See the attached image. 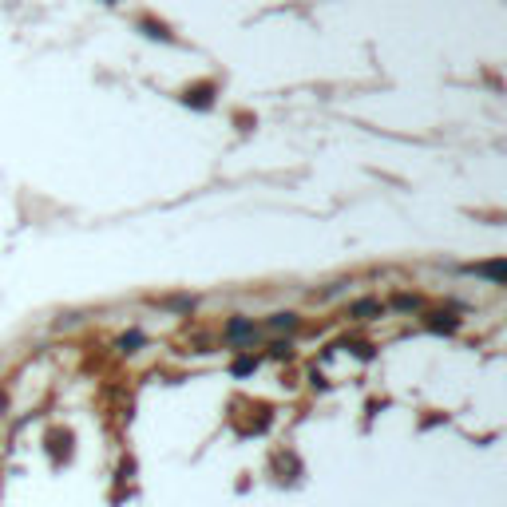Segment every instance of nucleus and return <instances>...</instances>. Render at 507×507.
Here are the masks:
<instances>
[{"instance_id":"7","label":"nucleus","mask_w":507,"mask_h":507,"mask_svg":"<svg viewBox=\"0 0 507 507\" xmlns=\"http://www.w3.org/2000/svg\"><path fill=\"white\" fill-rule=\"evenodd\" d=\"M107 4H115V0H107Z\"/></svg>"},{"instance_id":"4","label":"nucleus","mask_w":507,"mask_h":507,"mask_svg":"<svg viewBox=\"0 0 507 507\" xmlns=\"http://www.w3.org/2000/svg\"><path fill=\"white\" fill-rule=\"evenodd\" d=\"M269 329H286V333H293V329H298V313H289V309L269 313Z\"/></svg>"},{"instance_id":"1","label":"nucleus","mask_w":507,"mask_h":507,"mask_svg":"<svg viewBox=\"0 0 507 507\" xmlns=\"http://www.w3.org/2000/svg\"><path fill=\"white\" fill-rule=\"evenodd\" d=\"M254 337H258V325H254L250 317H230L226 325H222V341H226V345H234V349L254 345Z\"/></svg>"},{"instance_id":"5","label":"nucleus","mask_w":507,"mask_h":507,"mask_svg":"<svg viewBox=\"0 0 507 507\" xmlns=\"http://www.w3.org/2000/svg\"><path fill=\"white\" fill-rule=\"evenodd\" d=\"M139 28H147V36H151V40H175V36H170V28H167V24H155V21H139Z\"/></svg>"},{"instance_id":"2","label":"nucleus","mask_w":507,"mask_h":507,"mask_svg":"<svg viewBox=\"0 0 507 507\" xmlns=\"http://www.w3.org/2000/svg\"><path fill=\"white\" fill-rule=\"evenodd\" d=\"M214 91H218V88H214L210 80L206 83H194V88H182V103L206 111V107H214Z\"/></svg>"},{"instance_id":"3","label":"nucleus","mask_w":507,"mask_h":507,"mask_svg":"<svg viewBox=\"0 0 507 507\" xmlns=\"http://www.w3.org/2000/svg\"><path fill=\"white\" fill-rule=\"evenodd\" d=\"M380 313H385V305H380L377 298H361L349 305V317H357V321H373V317H380Z\"/></svg>"},{"instance_id":"6","label":"nucleus","mask_w":507,"mask_h":507,"mask_svg":"<svg viewBox=\"0 0 507 507\" xmlns=\"http://www.w3.org/2000/svg\"><path fill=\"white\" fill-rule=\"evenodd\" d=\"M254 368H258V357H254V353H242V357L234 361V377H246Z\"/></svg>"}]
</instances>
